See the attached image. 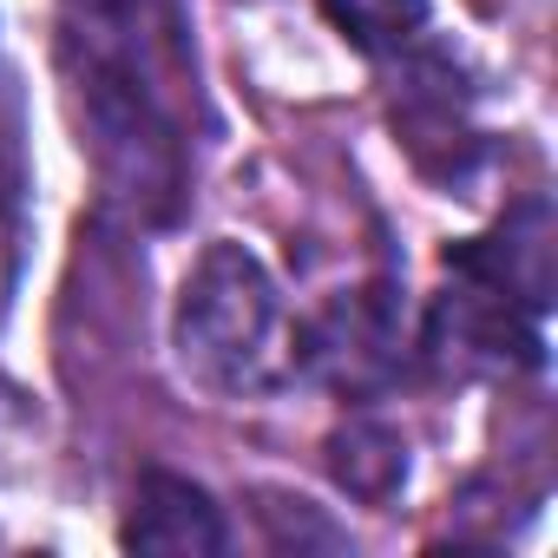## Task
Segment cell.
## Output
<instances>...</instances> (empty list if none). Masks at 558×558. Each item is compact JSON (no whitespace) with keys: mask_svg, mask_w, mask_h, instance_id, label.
Returning <instances> with one entry per match:
<instances>
[{"mask_svg":"<svg viewBox=\"0 0 558 558\" xmlns=\"http://www.w3.org/2000/svg\"><path fill=\"white\" fill-rule=\"evenodd\" d=\"M171 342L184 375L210 395H269L296 375V323L283 310V290L230 236L204 243V256L191 263Z\"/></svg>","mask_w":558,"mask_h":558,"instance_id":"2","label":"cell"},{"mask_svg":"<svg viewBox=\"0 0 558 558\" xmlns=\"http://www.w3.org/2000/svg\"><path fill=\"white\" fill-rule=\"evenodd\" d=\"M60 60L106 197L138 223H171L184 204V0H60Z\"/></svg>","mask_w":558,"mask_h":558,"instance_id":"1","label":"cell"},{"mask_svg":"<svg viewBox=\"0 0 558 558\" xmlns=\"http://www.w3.org/2000/svg\"><path fill=\"white\" fill-rule=\"evenodd\" d=\"M263 525H269V538H276V551H349V532H336L310 499H290V493H263Z\"/></svg>","mask_w":558,"mask_h":558,"instance_id":"8","label":"cell"},{"mask_svg":"<svg viewBox=\"0 0 558 558\" xmlns=\"http://www.w3.org/2000/svg\"><path fill=\"white\" fill-rule=\"evenodd\" d=\"M316 368L323 381L362 395L375 381L395 375L401 362V329H395V303L388 290H355V296H336L310 329H296V368Z\"/></svg>","mask_w":558,"mask_h":558,"instance_id":"3","label":"cell"},{"mask_svg":"<svg viewBox=\"0 0 558 558\" xmlns=\"http://www.w3.org/2000/svg\"><path fill=\"white\" fill-rule=\"evenodd\" d=\"M8 296H14V210L0 191V316H8Z\"/></svg>","mask_w":558,"mask_h":558,"instance_id":"9","label":"cell"},{"mask_svg":"<svg viewBox=\"0 0 558 558\" xmlns=\"http://www.w3.org/2000/svg\"><path fill=\"white\" fill-rule=\"evenodd\" d=\"M329 473L349 499L362 506H388L401 486H408V440L401 427L375 421V414H355L329 434Z\"/></svg>","mask_w":558,"mask_h":558,"instance_id":"6","label":"cell"},{"mask_svg":"<svg viewBox=\"0 0 558 558\" xmlns=\"http://www.w3.org/2000/svg\"><path fill=\"white\" fill-rule=\"evenodd\" d=\"M323 14L362 53H401L427 27V0H323Z\"/></svg>","mask_w":558,"mask_h":558,"instance_id":"7","label":"cell"},{"mask_svg":"<svg viewBox=\"0 0 558 558\" xmlns=\"http://www.w3.org/2000/svg\"><path fill=\"white\" fill-rule=\"evenodd\" d=\"M119 538H125L132 551H158V558H210V551L230 545L217 499H210L197 480L165 473V466L138 473L132 512H125V532H119Z\"/></svg>","mask_w":558,"mask_h":558,"instance_id":"5","label":"cell"},{"mask_svg":"<svg viewBox=\"0 0 558 558\" xmlns=\"http://www.w3.org/2000/svg\"><path fill=\"white\" fill-rule=\"evenodd\" d=\"M14 401H21V395H14V388H0V434H8V427H14V421H21V408H14Z\"/></svg>","mask_w":558,"mask_h":558,"instance_id":"10","label":"cell"},{"mask_svg":"<svg viewBox=\"0 0 558 558\" xmlns=\"http://www.w3.org/2000/svg\"><path fill=\"white\" fill-rule=\"evenodd\" d=\"M427 342H434L447 362L486 368V375H512V368H532V362H538L532 310H519L512 296H499L493 283H480V276H466V269H460V283L440 296Z\"/></svg>","mask_w":558,"mask_h":558,"instance_id":"4","label":"cell"}]
</instances>
